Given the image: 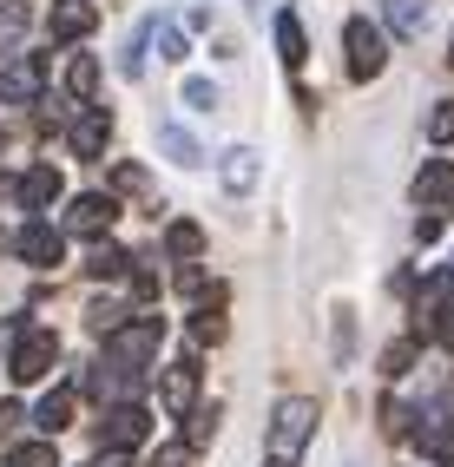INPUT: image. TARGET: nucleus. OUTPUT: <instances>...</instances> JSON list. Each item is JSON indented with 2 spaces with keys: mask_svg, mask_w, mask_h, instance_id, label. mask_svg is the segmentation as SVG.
Here are the masks:
<instances>
[{
  "mask_svg": "<svg viewBox=\"0 0 454 467\" xmlns=\"http://www.w3.org/2000/svg\"><path fill=\"white\" fill-rule=\"evenodd\" d=\"M112 217H119V204H112L106 192H86V198H73V211H67V231L99 237V231H112Z\"/></svg>",
  "mask_w": 454,
  "mask_h": 467,
  "instance_id": "nucleus-8",
  "label": "nucleus"
},
{
  "mask_svg": "<svg viewBox=\"0 0 454 467\" xmlns=\"http://www.w3.org/2000/svg\"><path fill=\"white\" fill-rule=\"evenodd\" d=\"M93 467H132V454H126V448H99V461H93Z\"/></svg>",
  "mask_w": 454,
  "mask_h": 467,
  "instance_id": "nucleus-31",
  "label": "nucleus"
},
{
  "mask_svg": "<svg viewBox=\"0 0 454 467\" xmlns=\"http://www.w3.org/2000/svg\"><path fill=\"white\" fill-rule=\"evenodd\" d=\"M151 40H159V59H185V34L171 20H151Z\"/></svg>",
  "mask_w": 454,
  "mask_h": 467,
  "instance_id": "nucleus-23",
  "label": "nucleus"
},
{
  "mask_svg": "<svg viewBox=\"0 0 454 467\" xmlns=\"http://www.w3.org/2000/svg\"><path fill=\"white\" fill-rule=\"evenodd\" d=\"M67 139H73V151H79V159H99V151H106V139H112V119H106V112H86Z\"/></svg>",
  "mask_w": 454,
  "mask_h": 467,
  "instance_id": "nucleus-14",
  "label": "nucleus"
},
{
  "mask_svg": "<svg viewBox=\"0 0 454 467\" xmlns=\"http://www.w3.org/2000/svg\"><path fill=\"white\" fill-rule=\"evenodd\" d=\"M53 356H59V342H53V329H34V323H14V382H40L46 368H53Z\"/></svg>",
  "mask_w": 454,
  "mask_h": 467,
  "instance_id": "nucleus-2",
  "label": "nucleus"
},
{
  "mask_svg": "<svg viewBox=\"0 0 454 467\" xmlns=\"http://www.w3.org/2000/svg\"><path fill=\"white\" fill-rule=\"evenodd\" d=\"M159 145L171 151V159H178V165H198V159H204V151H198V139H191L185 126H171V119H165V126H159Z\"/></svg>",
  "mask_w": 454,
  "mask_h": 467,
  "instance_id": "nucleus-18",
  "label": "nucleus"
},
{
  "mask_svg": "<svg viewBox=\"0 0 454 467\" xmlns=\"http://www.w3.org/2000/svg\"><path fill=\"white\" fill-rule=\"evenodd\" d=\"M145 356H159V317L119 323V329L106 336V362H119V368H139Z\"/></svg>",
  "mask_w": 454,
  "mask_h": 467,
  "instance_id": "nucleus-3",
  "label": "nucleus"
},
{
  "mask_svg": "<svg viewBox=\"0 0 454 467\" xmlns=\"http://www.w3.org/2000/svg\"><path fill=\"white\" fill-rule=\"evenodd\" d=\"M382 434H408V409H402V401H382Z\"/></svg>",
  "mask_w": 454,
  "mask_h": 467,
  "instance_id": "nucleus-28",
  "label": "nucleus"
},
{
  "mask_svg": "<svg viewBox=\"0 0 454 467\" xmlns=\"http://www.w3.org/2000/svg\"><path fill=\"white\" fill-rule=\"evenodd\" d=\"M277 53H284V67H303V59H310V47H303V20H296V14H277Z\"/></svg>",
  "mask_w": 454,
  "mask_h": 467,
  "instance_id": "nucleus-16",
  "label": "nucleus"
},
{
  "mask_svg": "<svg viewBox=\"0 0 454 467\" xmlns=\"http://www.w3.org/2000/svg\"><path fill=\"white\" fill-rule=\"evenodd\" d=\"M428 139H435V145H448V139H454V106H435V119H428Z\"/></svg>",
  "mask_w": 454,
  "mask_h": 467,
  "instance_id": "nucleus-26",
  "label": "nucleus"
},
{
  "mask_svg": "<svg viewBox=\"0 0 454 467\" xmlns=\"http://www.w3.org/2000/svg\"><path fill=\"white\" fill-rule=\"evenodd\" d=\"M7 467H59V461H53V441H20L7 454Z\"/></svg>",
  "mask_w": 454,
  "mask_h": 467,
  "instance_id": "nucleus-22",
  "label": "nucleus"
},
{
  "mask_svg": "<svg viewBox=\"0 0 454 467\" xmlns=\"http://www.w3.org/2000/svg\"><path fill=\"white\" fill-rule=\"evenodd\" d=\"M428 329H435V336H441V342H448V349H454V303H448V309H441V317H435V323H428Z\"/></svg>",
  "mask_w": 454,
  "mask_h": 467,
  "instance_id": "nucleus-30",
  "label": "nucleus"
},
{
  "mask_svg": "<svg viewBox=\"0 0 454 467\" xmlns=\"http://www.w3.org/2000/svg\"><path fill=\"white\" fill-rule=\"evenodd\" d=\"M93 20H99L93 0H53L46 34H53V40H79V34H93Z\"/></svg>",
  "mask_w": 454,
  "mask_h": 467,
  "instance_id": "nucleus-9",
  "label": "nucleus"
},
{
  "mask_svg": "<svg viewBox=\"0 0 454 467\" xmlns=\"http://www.w3.org/2000/svg\"><path fill=\"white\" fill-rule=\"evenodd\" d=\"M408 362H415V342H396V349L382 356V368H388V376H408Z\"/></svg>",
  "mask_w": 454,
  "mask_h": 467,
  "instance_id": "nucleus-27",
  "label": "nucleus"
},
{
  "mask_svg": "<svg viewBox=\"0 0 454 467\" xmlns=\"http://www.w3.org/2000/svg\"><path fill=\"white\" fill-rule=\"evenodd\" d=\"M388 26H396L402 40H421L428 34V0H388Z\"/></svg>",
  "mask_w": 454,
  "mask_h": 467,
  "instance_id": "nucleus-15",
  "label": "nucleus"
},
{
  "mask_svg": "<svg viewBox=\"0 0 454 467\" xmlns=\"http://www.w3.org/2000/svg\"><path fill=\"white\" fill-rule=\"evenodd\" d=\"M40 86H46V59L40 53H20L14 67H0V99L7 106H34Z\"/></svg>",
  "mask_w": 454,
  "mask_h": 467,
  "instance_id": "nucleus-4",
  "label": "nucleus"
},
{
  "mask_svg": "<svg viewBox=\"0 0 454 467\" xmlns=\"http://www.w3.org/2000/svg\"><path fill=\"white\" fill-rule=\"evenodd\" d=\"M191 395H198V362L185 356V362H171V368H165L159 401H165V415H191Z\"/></svg>",
  "mask_w": 454,
  "mask_h": 467,
  "instance_id": "nucleus-10",
  "label": "nucleus"
},
{
  "mask_svg": "<svg viewBox=\"0 0 454 467\" xmlns=\"http://www.w3.org/2000/svg\"><path fill=\"white\" fill-rule=\"evenodd\" d=\"M448 59H454V53H448Z\"/></svg>",
  "mask_w": 454,
  "mask_h": 467,
  "instance_id": "nucleus-33",
  "label": "nucleus"
},
{
  "mask_svg": "<svg viewBox=\"0 0 454 467\" xmlns=\"http://www.w3.org/2000/svg\"><path fill=\"white\" fill-rule=\"evenodd\" d=\"M165 251H171V257H198V251H204V231H198V224H171V231H165Z\"/></svg>",
  "mask_w": 454,
  "mask_h": 467,
  "instance_id": "nucleus-20",
  "label": "nucleus"
},
{
  "mask_svg": "<svg viewBox=\"0 0 454 467\" xmlns=\"http://www.w3.org/2000/svg\"><path fill=\"white\" fill-rule=\"evenodd\" d=\"M191 336H198V342H218V336H224V323H218V317H198V323H191Z\"/></svg>",
  "mask_w": 454,
  "mask_h": 467,
  "instance_id": "nucleus-29",
  "label": "nucleus"
},
{
  "mask_svg": "<svg viewBox=\"0 0 454 467\" xmlns=\"http://www.w3.org/2000/svg\"><path fill=\"white\" fill-rule=\"evenodd\" d=\"M316 434V401L310 395H284L277 415H270V434H263V467H296L303 448Z\"/></svg>",
  "mask_w": 454,
  "mask_h": 467,
  "instance_id": "nucleus-1",
  "label": "nucleus"
},
{
  "mask_svg": "<svg viewBox=\"0 0 454 467\" xmlns=\"http://www.w3.org/2000/svg\"><path fill=\"white\" fill-rule=\"evenodd\" d=\"M159 467H185V448H171V454H165V461H159Z\"/></svg>",
  "mask_w": 454,
  "mask_h": 467,
  "instance_id": "nucleus-32",
  "label": "nucleus"
},
{
  "mask_svg": "<svg viewBox=\"0 0 454 467\" xmlns=\"http://www.w3.org/2000/svg\"><path fill=\"white\" fill-rule=\"evenodd\" d=\"M126 251H112V244H99V251H93V264H86V270H93V276H126Z\"/></svg>",
  "mask_w": 454,
  "mask_h": 467,
  "instance_id": "nucleus-24",
  "label": "nucleus"
},
{
  "mask_svg": "<svg viewBox=\"0 0 454 467\" xmlns=\"http://www.w3.org/2000/svg\"><path fill=\"white\" fill-rule=\"evenodd\" d=\"M67 92H73V99H93V92H99V59L93 53H79L67 67Z\"/></svg>",
  "mask_w": 454,
  "mask_h": 467,
  "instance_id": "nucleus-17",
  "label": "nucleus"
},
{
  "mask_svg": "<svg viewBox=\"0 0 454 467\" xmlns=\"http://www.w3.org/2000/svg\"><path fill=\"white\" fill-rule=\"evenodd\" d=\"M59 192H67V184H59V171H53V165H34V171L20 178V204H26V211H53V204H59Z\"/></svg>",
  "mask_w": 454,
  "mask_h": 467,
  "instance_id": "nucleus-12",
  "label": "nucleus"
},
{
  "mask_svg": "<svg viewBox=\"0 0 454 467\" xmlns=\"http://www.w3.org/2000/svg\"><path fill=\"white\" fill-rule=\"evenodd\" d=\"M59 251H67V244H59V231H53V224H26V231L14 237V257H26L34 270L59 264Z\"/></svg>",
  "mask_w": 454,
  "mask_h": 467,
  "instance_id": "nucleus-11",
  "label": "nucleus"
},
{
  "mask_svg": "<svg viewBox=\"0 0 454 467\" xmlns=\"http://www.w3.org/2000/svg\"><path fill=\"white\" fill-rule=\"evenodd\" d=\"M145 434H151V415L139 409V401H119V409L106 415V448H126V454H132Z\"/></svg>",
  "mask_w": 454,
  "mask_h": 467,
  "instance_id": "nucleus-7",
  "label": "nucleus"
},
{
  "mask_svg": "<svg viewBox=\"0 0 454 467\" xmlns=\"http://www.w3.org/2000/svg\"><path fill=\"white\" fill-rule=\"evenodd\" d=\"M421 454H428V461H454V421L421 428Z\"/></svg>",
  "mask_w": 454,
  "mask_h": 467,
  "instance_id": "nucleus-21",
  "label": "nucleus"
},
{
  "mask_svg": "<svg viewBox=\"0 0 454 467\" xmlns=\"http://www.w3.org/2000/svg\"><path fill=\"white\" fill-rule=\"evenodd\" d=\"M415 204L421 211H454V165H441V159H428L415 171Z\"/></svg>",
  "mask_w": 454,
  "mask_h": 467,
  "instance_id": "nucleus-6",
  "label": "nucleus"
},
{
  "mask_svg": "<svg viewBox=\"0 0 454 467\" xmlns=\"http://www.w3.org/2000/svg\"><path fill=\"white\" fill-rule=\"evenodd\" d=\"M34 421H40L46 434H59V428L73 421V389H53V395L40 401V415H34Z\"/></svg>",
  "mask_w": 454,
  "mask_h": 467,
  "instance_id": "nucleus-19",
  "label": "nucleus"
},
{
  "mask_svg": "<svg viewBox=\"0 0 454 467\" xmlns=\"http://www.w3.org/2000/svg\"><path fill=\"white\" fill-rule=\"evenodd\" d=\"M343 40H349V73H356V79H376V73L388 67V40L376 34L369 20H349Z\"/></svg>",
  "mask_w": 454,
  "mask_h": 467,
  "instance_id": "nucleus-5",
  "label": "nucleus"
},
{
  "mask_svg": "<svg viewBox=\"0 0 454 467\" xmlns=\"http://www.w3.org/2000/svg\"><path fill=\"white\" fill-rule=\"evenodd\" d=\"M218 178H224V192H251V184H257V151L251 145H231L218 159Z\"/></svg>",
  "mask_w": 454,
  "mask_h": 467,
  "instance_id": "nucleus-13",
  "label": "nucleus"
},
{
  "mask_svg": "<svg viewBox=\"0 0 454 467\" xmlns=\"http://www.w3.org/2000/svg\"><path fill=\"white\" fill-rule=\"evenodd\" d=\"M185 106L191 112H211V106H218V86H211V79H185Z\"/></svg>",
  "mask_w": 454,
  "mask_h": 467,
  "instance_id": "nucleus-25",
  "label": "nucleus"
}]
</instances>
